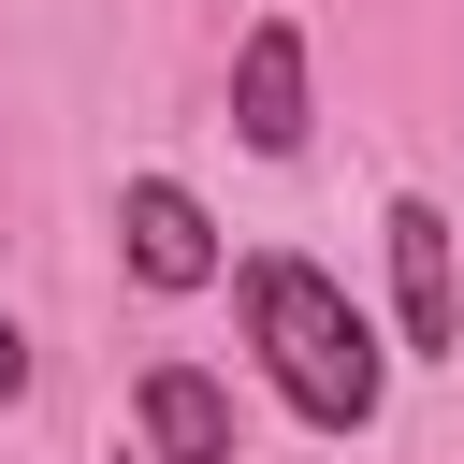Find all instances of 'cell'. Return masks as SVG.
<instances>
[{"mask_svg":"<svg viewBox=\"0 0 464 464\" xmlns=\"http://www.w3.org/2000/svg\"><path fill=\"white\" fill-rule=\"evenodd\" d=\"M246 348H261V377L319 420V435H362L377 420V392H392V348H377V319L319 276V261H246Z\"/></svg>","mask_w":464,"mask_h":464,"instance_id":"1","label":"cell"},{"mask_svg":"<svg viewBox=\"0 0 464 464\" xmlns=\"http://www.w3.org/2000/svg\"><path fill=\"white\" fill-rule=\"evenodd\" d=\"M392 304H406V348H420V362L464 348V261H450V218H435L420 188L392 203Z\"/></svg>","mask_w":464,"mask_h":464,"instance_id":"2","label":"cell"},{"mask_svg":"<svg viewBox=\"0 0 464 464\" xmlns=\"http://www.w3.org/2000/svg\"><path fill=\"white\" fill-rule=\"evenodd\" d=\"M116 232H130V276H145V290H203V276H218V218H203L174 174H130V188H116Z\"/></svg>","mask_w":464,"mask_h":464,"instance_id":"3","label":"cell"},{"mask_svg":"<svg viewBox=\"0 0 464 464\" xmlns=\"http://www.w3.org/2000/svg\"><path fill=\"white\" fill-rule=\"evenodd\" d=\"M232 130H246L261 160L304 145V29H290V14H261V29L232 44Z\"/></svg>","mask_w":464,"mask_h":464,"instance_id":"4","label":"cell"},{"mask_svg":"<svg viewBox=\"0 0 464 464\" xmlns=\"http://www.w3.org/2000/svg\"><path fill=\"white\" fill-rule=\"evenodd\" d=\"M130 420H145V450H160V464H232V392H218L203 362H145Z\"/></svg>","mask_w":464,"mask_h":464,"instance_id":"5","label":"cell"},{"mask_svg":"<svg viewBox=\"0 0 464 464\" xmlns=\"http://www.w3.org/2000/svg\"><path fill=\"white\" fill-rule=\"evenodd\" d=\"M14 392H29V334L0 319V406H14Z\"/></svg>","mask_w":464,"mask_h":464,"instance_id":"6","label":"cell"}]
</instances>
